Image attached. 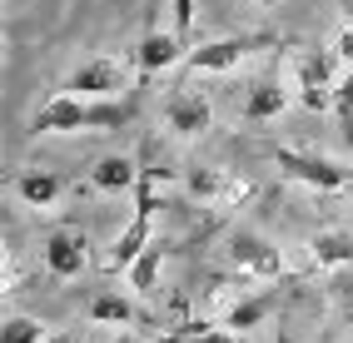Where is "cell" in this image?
<instances>
[{
  "mask_svg": "<svg viewBox=\"0 0 353 343\" xmlns=\"http://www.w3.org/2000/svg\"><path fill=\"white\" fill-rule=\"evenodd\" d=\"M15 194H20L26 209H50V204L65 194V179L55 169H26V174L15 179Z\"/></svg>",
  "mask_w": 353,
  "mask_h": 343,
  "instance_id": "cell-13",
  "label": "cell"
},
{
  "mask_svg": "<svg viewBox=\"0 0 353 343\" xmlns=\"http://www.w3.org/2000/svg\"><path fill=\"white\" fill-rule=\"evenodd\" d=\"M174 30L190 40V30H194V0H174Z\"/></svg>",
  "mask_w": 353,
  "mask_h": 343,
  "instance_id": "cell-21",
  "label": "cell"
},
{
  "mask_svg": "<svg viewBox=\"0 0 353 343\" xmlns=\"http://www.w3.org/2000/svg\"><path fill=\"white\" fill-rule=\"evenodd\" d=\"M130 343H134V338H130Z\"/></svg>",
  "mask_w": 353,
  "mask_h": 343,
  "instance_id": "cell-29",
  "label": "cell"
},
{
  "mask_svg": "<svg viewBox=\"0 0 353 343\" xmlns=\"http://www.w3.org/2000/svg\"><path fill=\"white\" fill-rule=\"evenodd\" d=\"M179 60H190V40L179 30H150L139 40V50H134V70L139 75H159V70H174Z\"/></svg>",
  "mask_w": 353,
  "mask_h": 343,
  "instance_id": "cell-9",
  "label": "cell"
},
{
  "mask_svg": "<svg viewBox=\"0 0 353 343\" xmlns=\"http://www.w3.org/2000/svg\"><path fill=\"white\" fill-rule=\"evenodd\" d=\"M274 165L284 169L289 179L309 185L319 194H334V189H353V169L348 165H334V159H319V154H294V149H279Z\"/></svg>",
  "mask_w": 353,
  "mask_h": 343,
  "instance_id": "cell-5",
  "label": "cell"
},
{
  "mask_svg": "<svg viewBox=\"0 0 353 343\" xmlns=\"http://www.w3.org/2000/svg\"><path fill=\"white\" fill-rule=\"evenodd\" d=\"M159 259H164V254H159V244H150L145 254H139V259L125 269V279H130L134 293H150V289H154V279H159Z\"/></svg>",
  "mask_w": 353,
  "mask_h": 343,
  "instance_id": "cell-18",
  "label": "cell"
},
{
  "mask_svg": "<svg viewBox=\"0 0 353 343\" xmlns=\"http://www.w3.org/2000/svg\"><path fill=\"white\" fill-rule=\"evenodd\" d=\"M274 309V293H239L224 313V329H259Z\"/></svg>",
  "mask_w": 353,
  "mask_h": 343,
  "instance_id": "cell-16",
  "label": "cell"
},
{
  "mask_svg": "<svg viewBox=\"0 0 353 343\" xmlns=\"http://www.w3.org/2000/svg\"><path fill=\"white\" fill-rule=\"evenodd\" d=\"M40 259L50 269V279H80L90 269V239L80 229H55V234L40 244Z\"/></svg>",
  "mask_w": 353,
  "mask_h": 343,
  "instance_id": "cell-7",
  "label": "cell"
},
{
  "mask_svg": "<svg viewBox=\"0 0 353 343\" xmlns=\"http://www.w3.org/2000/svg\"><path fill=\"white\" fill-rule=\"evenodd\" d=\"M334 110H339L343 129H353V65H348V75H343L339 90H334Z\"/></svg>",
  "mask_w": 353,
  "mask_h": 343,
  "instance_id": "cell-20",
  "label": "cell"
},
{
  "mask_svg": "<svg viewBox=\"0 0 353 343\" xmlns=\"http://www.w3.org/2000/svg\"><path fill=\"white\" fill-rule=\"evenodd\" d=\"M45 343H85V338H75V333H45Z\"/></svg>",
  "mask_w": 353,
  "mask_h": 343,
  "instance_id": "cell-24",
  "label": "cell"
},
{
  "mask_svg": "<svg viewBox=\"0 0 353 343\" xmlns=\"http://www.w3.org/2000/svg\"><path fill=\"white\" fill-rule=\"evenodd\" d=\"M309 264L319 273H334V269H348L353 264V234L343 229H323V234L309 239Z\"/></svg>",
  "mask_w": 353,
  "mask_h": 343,
  "instance_id": "cell-12",
  "label": "cell"
},
{
  "mask_svg": "<svg viewBox=\"0 0 353 343\" xmlns=\"http://www.w3.org/2000/svg\"><path fill=\"white\" fill-rule=\"evenodd\" d=\"M259 6H269V0H259Z\"/></svg>",
  "mask_w": 353,
  "mask_h": 343,
  "instance_id": "cell-28",
  "label": "cell"
},
{
  "mask_svg": "<svg viewBox=\"0 0 353 343\" xmlns=\"http://www.w3.org/2000/svg\"><path fill=\"white\" fill-rule=\"evenodd\" d=\"M150 219H154V214H139V209H134V219L120 229V234H114L110 254H105V269H110V273H125V269L154 244V239H150Z\"/></svg>",
  "mask_w": 353,
  "mask_h": 343,
  "instance_id": "cell-10",
  "label": "cell"
},
{
  "mask_svg": "<svg viewBox=\"0 0 353 343\" xmlns=\"http://www.w3.org/2000/svg\"><path fill=\"white\" fill-rule=\"evenodd\" d=\"M134 120V105L125 100H85V95H70V90H60L55 100H45L35 110L30 129L35 134H105V129H120Z\"/></svg>",
  "mask_w": 353,
  "mask_h": 343,
  "instance_id": "cell-1",
  "label": "cell"
},
{
  "mask_svg": "<svg viewBox=\"0 0 353 343\" xmlns=\"http://www.w3.org/2000/svg\"><path fill=\"white\" fill-rule=\"evenodd\" d=\"M348 324H353V304H348Z\"/></svg>",
  "mask_w": 353,
  "mask_h": 343,
  "instance_id": "cell-27",
  "label": "cell"
},
{
  "mask_svg": "<svg viewBox=\"0 0 353 343\" xmlns=\"http://www.w3.org/2000/svg\"><path fill=\"white\" fill-rule=\"evenodd\" d=\"M334 6H339V10L348 15V25H353V0H334Z\"/></svg>",
  "mask_w": 353,
  "mask_h": 343,
  "instance_id": "cell-25",
  "label": "cell"
},
{
  "mask_svg": "<svg viewBox=\"0 0 353 343\" xmlns=\"http://www.w3.org/2000/svg\"><path fill=\"white\" fill-rule=\"evenodd\" d=\"M334 65H339V50H309L294 60V90L303 110H334V90H339Z\"/></svg>",
  "mask_w": 353,
  "mask_h": 343,
  "instance_id": "cell-4",
  "label": "cell"
},
{
  "mask_svg": "<svg viewBox=\"0 0 353 343\" xmlns=\"http://www.w3.org/2000/svg\"><path fill=\"white\" fill-rule=\"evenodd\" d=\"M334 50H339V60H348V65H353V25H343V30H339Z\"/></svg>",
  "mask_w": 353,
  "mask_h": 343,
  "instance_id": "cell-23",
  "label": "cell"
},
{
  "mask_svg": "<svg viewBox=\"0 0 353 343\" xmlns=\"http://www.w3.org/2000/svg\"><path fill=\"white\" fill-rule=\"evenodd\" d=\"M90 318H95V324H134L139 318V309L125 299V293H95V299H90Z\"/></svg>",
  "mask_w": 353,
  "mask_h": 343,
  "instance_id": "cell-17",
  "label": "cell"
},
{
  "mask_svg": "<svg viewBox=\"0 0 353 343\" xmlns=\"http://www.w3.org/2000/svg\"><path fill=\"white\" fill-rule=\"evenodd\" d=\"M184 343H239L229 329H209V324H199V333H190Z\"/></svg>",
  "mask_w": 353,
  "mask_h": 343,
  "instance_id": "cell-22",
  "label": "cell"
},
{
  "mask_svg": "<svg viewBox=\"0 0 353 343\" xmlns=\"http://www.w3.org/2000/svg\"><path fill=\"white\" fill-rule=\"evenodd\" d=\"M279 343H294V338H289V333H279Z\"/></svg>",
  "mask_w": 353,
  "mask_h": 343,
  "instance_id": "cell-26",
  "label": "cell"
},
{
  "mask_svg": "<svg viewBox=\"0 0 353 343\" xmlns=\"http://www.w3.org/2000/svg\"><path fill=\"white\" fill-rule=\"evenodd\" d=\"M274 35H224V40H209L199 50H190V75H224V70H239V65L259 50H274Z\"/></svg>",
  "mask_w": 353,
  "mask_h": 343,
  "instance_id": "cell-2",
  "label": "cell"
},
{
  "mask_svg": "<svg viewBox=\"0 0 353 343\" xmlns=\"http://www.w3.org/2000/svg\"><path fill=\"white\" fill-rule=\"evenodd\" d=\"M229 264L239 269V279H279L284 273V254L254 229H239L229 239Z\"/></svg>",
  "mask_w": 353,
  "mask_h": 343,
  "instance_id": "cell-6",
  "label": "cell"
},
{
  "mask_svg": "<svg viewBox=\"0 0 353 343\" xmlns=\"http://www.w3.org/2000/svg\"><path fill=\"white\" fill-rule=\"evenodd\" d=\"M284 110H289V90L279 80H259L249 90V100H244V120L249 125H264V120H279Z\"/></svg>",
  "mask_w": 353,
  "mask_h": 343,
  "instance_id": "cell-15",
  "label": "cell"
},
{
  "mask_svg": "<svg viewBox=\"0 0 353 343\" xmlns=\"http://www.w3.org/2000/svg\"><path fill=\"white\" fill-rule=\"evenodd\" d=\"M0 343H45V324L30 313H10L0 324Z\"/></svg>",
  "mask_w": 353,
  "mask_h": 343,
  "instance_id": "cell-19",
  "label": "cell"
},
{
  "mask_svg": "<svg viewBox=\"0 0 353 343\" xmlns=\"http://www.w3.org/2000/svg\"><path fill=\"white\" fill-rule=\"evenodd\" d=\"M164 125H170L179 140H199V134L214 125V105H209L199 90H174L164 100Z\"/></svg>",
  "mask_w": 353,
  "mask_h": 343,
  "instance_id": "cell-8",
  "label": "cell"
},
{
  "mask_svg": "<svg viewBox=\"0 0 353 343\" xmlns=\"http://www.w3.org/2000/svg\"><path fill=\"white\" fill-rule=\"evenodd\" d=\"M90 185H95L100 194H125L139 185V165L130 154H105L95 169H90Z\"/></svg>",
  "mask_w": 353,
  "mask_h": 343,
  "instance_id": "cell-14",
  "label": "cell"
},
{
  "mask_svg": "<svg viewBox=\"0 0 353 343\" xmlns=\"http://www.w3.org/2000/svg\"><path fill=\"white\" fill-rule=\"evenodd\" d=\"M184 189H190L199 204H234V199H249L244 179H229L224 169H190L184 174Z\"/></svg>",
  "mask_w": 353,
  "mask_h": 343,
  "instance_id": "cell-11",
  "label": "cell"
},
{
  "mask_svg": "<svg viewBox=\"0 0 353 343\" xmlns=\"http://www.w3.org/2000/svg\"><path fill=\"white\" fill-rule=\"evenodd\" d=\"M130 85H134L130 65H125V60H114V55L85 60V65H75V70H70V80H65L70 95H85V100H120Z\"/></svg>",
  "mask_w": 353,
  "mask_h": 343,
  "instance_id": "cell-3",
  "label": "cell"
}]
</instances>
